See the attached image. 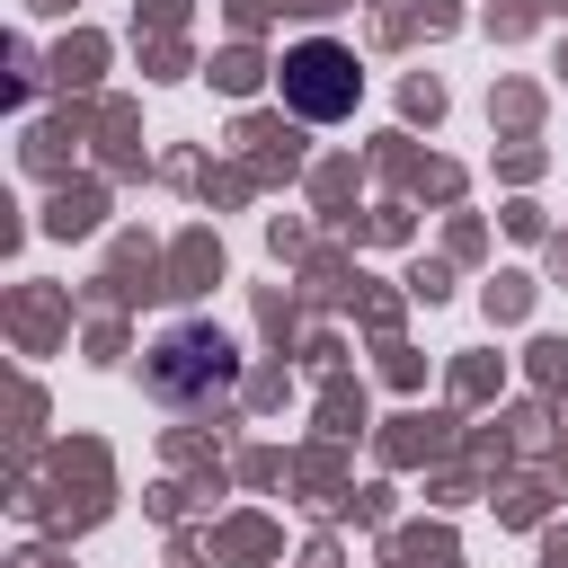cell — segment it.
Returning a JSON list of instances; mask_svg holds the SVG:
<instances>
[{
    "label": "cell",
    "instance_id": "2",
    "mask_svg": "<svg viewBox=\"0 0 568 568\" xmlns=\"http://www.w3.org/2000/svg\"><path fill=\"white\" fill-rule=\"evenodd\" d=\"M355 98H364V71H355V53L337 36H311V44L284 53V106L293 115L337 124V115H355Z\"/></svg>",
    "mask_w": 568,
    "mask_h": 568
},
{
    "label": "cell",
    "instance_id": "1",
    "mask_svg": "<svg viewBox=\"0 0 568 568\" xmlns=\"http://www.w3.org/2000/svg\"><path fill=\"white\" fill-rule=\"evenodd\" d=\"M142 382H151V399H169V408H204V399H222V390L240 382V346H231L222 328L186 320V328H169V337L142 355Z\"/></svg>",
    "mask_w": 568,
    "mask_h": 568
}]
</instances>
